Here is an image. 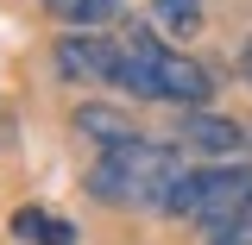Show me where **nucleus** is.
Listing matches in <instances>:
<instances>
[{
    "label": "nucleus",
    "mask_w": 252,
    "mask_h": 245,
    "mask_svg": "<svg viewBox=\"0 0 252 245\" xmlns=\"http://www.w3.org/2000/svg\"><path fill=\"white\" fill-rule=\"evenodd\" d=\"M158 88H164V107H208V94H215V82H208V69L202 63H189L183 51H158Z\"/></svg>",
    "instance_id": "nucleus-4"
},
{
    "label": "nucleus",
    "mask_w": 252,
    "mask_h": 245,
    "mask_svg": "<svg viewBox=\"0 0 252 245\" xmlns=\"http://www.w3.org/2000/svg\"><path fill=\"white\" fill-rule=\"evenodd\" d=\"M177 176H183L177 138H170V145L132 138V145H114V151L94 157L82 189H89L101 208H152V214H164V195H170Z\"/></svg>",
    "instance_id": "nucleus-1"
},
{
    "label": "nucleus",
    "mask_w": 252,
    "mask_h": 245,
    "mask_svg": "<svg viewBox=\"0 0 252 245\" xmlns=\"http://www.w3.org/2000/svg\"><path fill=\"white\" fill-rule=\"evenodd\" d=\"M57 69L69 82H114V69H120V38H101L94 26H63Z\"/></svg>",
    "instance_id": "nucleus-3"
},
{
    "label": "nucleus",
    "mask_w": 252,
    "mask_h": 245,
    "mask_svg": "<svg viewBox=\"0 0 252 245\" xmlns=\"http://www.w3.org/2000/svg\"><path fill=\"white\" fill-rule=\"evenodd\" d=\"M76 132H82L89 145H101V151H114V145H132V138H139V126L126 120L120 107H101V101H82V107H76Z\"/></svg>",
    "instance_id": "nucleus-6"
},
{
    "label": "nucleus",
    "mask_w": 252,
    "mask_h": 245,
    "mask_svg": "<svg viewBox=\"0 0 252 245\" xmlns=\"http://www.w3.org/2000/svg\"><path fill=\"white\" fill-rule=\"evenodd\" d=\"M13 239H26V245H76V226L44 214V208H19L13 214Z\"/></svg>",
    "instance_id": "nucleus-7"
},
{
    "label": "nucleus",
    "mask_w": 252,
    "mask_h": 245,
    "mask_svg": "<svg viewBox=\"0 0 252 245\" xmlns=\"http://www.w3.org/2000/svg\"><path fill=\"white\" fill-rule=\"evenodd\" d=\"M6 138H13V132H6V120H0V145H6Z\"/></svg>",
    "instance_id": "nucleus-12"
},
{
    "label": "nucleus",
    "mask_w": 252,
    "mask_h": 245,
    "mask_svg": "<svg viewBox=\"0 0 252 245\" xmlns=\"http://www.w3.org/2000/svg\"><path fill=\"white\" fill-rule=\"evenodd\" d=\"M240 138H246L240 120L208 113V107H183V120H177V145H189V151H202V157H227Z\"/></svg>",
    "instance_id": "nucleus-5"
},
{
    "label": "nucleus",
    "mask_w": 252,
    "mask_h": 245,
    "mask_svg": "<svg viewBox=\"0 0 252 245\" xmlns=\"http://www.w3.org/2000/svg\"><path fill=\"white\" fill-rule=\"evenodd\" d=\"M164 214L208 226V239L227 233V226H246V220H252V170H246V163L183 170V176L170 183V195H164Z\"/></svg>",
    "instance_id": "nucleus-2"
},
{
    "label": "nucleus",
    "mask_w": 252,
    "mask_h": 245,
    "mask_svg": "<svg viewBox=\"0 0 252 245\" xmlns=\"http://www.w3.org/2000/svg\"><path fill=\"white\" fill-rule=\"evenodd\" d=\"M44 13L63 26H107L120 19V0H44Z\"/></svg>",
    "instance_id": "nucleus-8"
},
{
    "label": "nucleus",
    "mask_w": 252,
    "mask_h": 245,
    "mask_svg": "<svg viewBox=\"0 0 252 245\" xmlns=\"http://www.w3.org/2000/svg\"><path fill=\"white\" fill-rule=\"evenodd\" d=\"M208 245H252V226H227V233H215Z\"/></svg>",
    "instance_id": "nucleus-10"
},
{
    "label": "nucleus",
    "mask_w": 252,
    "mask_h": 245,
    "mask_svg": "<svg viewBox=\"0 0 252 245\" xmlns=\"http://www.w3.org/2000/svg\"><path fill=\"white\" fill-rule=\"evenodd\" d=\"M158 26L177 31V38H195L202 31V0H158Z\"/></svg>",
    "instance_id": "nucleus-9"
},
{
    "label": "nucleus",
    "mask_w": 252,
    "mask_h": 245,
    "mask_svg": "<svg viewBox=\"0 0 252 245\" xmlns=\"http://www.w3.org/2000/svg\"><path fill=\"white\" fill-rule=\"evenodd\" d=\"M240 69H246V82H252V38L240 44Z\"/></svg>",
    "instance_id": "nucleus-11"
}]
</instances>
